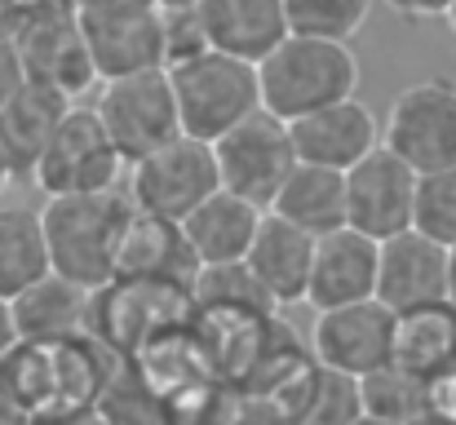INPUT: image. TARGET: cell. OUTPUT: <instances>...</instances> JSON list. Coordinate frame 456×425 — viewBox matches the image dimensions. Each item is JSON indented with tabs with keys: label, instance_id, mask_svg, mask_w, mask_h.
<instances>
[{
	"label": "cell",
	"instance_id": "obj_18",
	"mask_svg": "<svg viewBox=\"0 0 456 425\" xmlns=\"http://www.w3.org/2000/svg\"><path fill=\"white\" fill-rule=\"evenodd\" d=\"M195 271H200V262H195V253L186 244L182 222H168V217H155V213L134 208V217L125 226L116 280H151V283L191 288Z\"/></svg>",
	"mask_w": 456,
	"mask_h": 425
},
{
	"label": "cell",
	"instance_id": "obj_7",
	"mask_svg": "<svg viewBox=\"0 0 456 425\" xmlns=\"http://www.w3.org/2000/svg\"><path fill=\"white\" fill-rule=\"evenodd\" d=\"M217 186H222V177H217L213 142L186 138V134L129 164L134 208L168 217V222H186Z\"/></svg>",
	"mask_w": 456,
	"mask_h": 425
},
{
	"label": "cell",
	"instance_id": "obj_15",
	"mask_svg": "<svg viewBox=\"0 0 456 425\" xmlns=\"http://www.w3.org/2000/svg\"><path fill=\"white\" fill-rule=\"evenodd\" d=\"M289 129H293L297 159L323 164V168H341V173H350L363 155H372L381 146V125L359 98L319 107V111H310L302 120H293Z\"/></svg>",
	"mask_w": 456,
	"mask_h": 425
},
{
	"label": "cell",
	"instance_id": "obj_31",
	"mask_svg": "<svg viewBox=\"0 0 456 425\" xmlns=\"http://www.w3.org/2000/svg\"><path fill=\"white\" fill-rule=\"evenodd\" d=\"M399 18H412V22H430V18H448L452 0H386Z\"/></svg>",
	"mask_w": 456,
	"mask_h": 425
},
{
	"label": "cell",
	"instance_id": "obj_26",
	"mask_svg": "<svg viewBox=\"0 0 456 425\" xmlns=\"http://www.w3.org/2000/svg\"><path fill=\"white\" fill-rule=\"evenodd\" d=\"M359 395H363V413L381 417V421L408 425L412 417H421L426 408L439 404V390L430 381H421L417 372L399 368L395 359L368 377H359Z\"/></svg>",
	"mask_w": 456,
	"mask_h": 425
},
{
	"label": "cell",
	"instance_id": "obj_1",
	"mask_svg": "<svg viewBox=\"0 0 456 425\" xmlns=\"http://www.w3.org/2000/svg\"><path fill=\"white\" fill-rule=\"evenodd\" d=\"M129 217H134V200L120 191L45 200L40 226H45L53 275L80 283L89 292L107 288L120 271V244H125Z\"/></svg>",
	"mask_w": 456,
	"mask_h": 425
},
{
	"label": "cell",
	"instance_id": "obj_30",
	"mask_svg": "<svg viewBox=\"0 0 456 425\" xmlns=\"http://www.w3.org/2000/svg\"><path fill=\"white\" fill-rule=\"evenodd\" d=\"M27 85V62L13 36H0V107Z\"/></svg>",
	"mask_w": 456,
	"mask_h": 425
},
{
	"label": "cell",
	"instance_id": "obj_25",
	"mask_svg": "<svg viewBox=\"0 0 456 425\" xmlns=\"http://www.w3.org/2000/svg\"><path fill=\"white\" fill-rule=\"evenodd\" d=\"M45 275H53V262H49L40 213L4 208L0 213V297L13 301L18 292H27Z\"/></svg>",
	"mask_w": 456,
	"mask_h": 425
},
{
	"label": "cell",
	"instance_id": "obj_17",
	"mask_svg": "<svg viewBox=\"0 0 456 425\" xmlns=\"http://www.w3.org/2000/svg\"><path fill=\"white\" fill-rule=\"evenodd\" d=\"M262 217H266L262 204H253V200H244V195H235L226 186H217L182 222V231H186V244H191V253H195L200 266H235V262L248 257Z\"/></svg>",
	"mask_w": 456,
	"mask_h": 425
},
{
	"label": "cell",
	"instance_id": "obj_13",
	"mask_svg": "<svg viewBox=\"0 0 456 425\" xmlns=\"http://www.w3.org/2000/svg\"><path fill=\"white\" fill-rule=\"evenodd\" d=\"M448 266H452V249H444L439 240H430L412 226L381 244L377 301H386L395 315L448 301Z\"/></svg>",
	"mask_w": 456,
	"mask_h": 425
},
{
	"label": "cell",
	"instance_id": "obj_35",
	"mask_svg": "<svg viewBox=\"0 0 456 425\" xmlns=\"http://www.w3.org/2000/svg\"><path fill=\"white\" fill-rule=\"evenodd\" d=\"M439 404H444V408H448V413L456 417V377L448 381V386H444V390H439Z\"/></svg>",
	"mask_w": 456,
	"mask_h": 425
},
{
	"label": "cell",
	"instance_id": "obj_29",
	"mask_svg": "<svg viewBox=\"0 0 456 425\" xmlns=\"http://www.w3.org/2000/svg\"><path fill=\"white\" fill-rule=\"evenodd\" d=\"M231 425H293V417L271 395H240V408H235Z\"/></svg>",
	"mask_w": 456,
	"mask_h": 425
},
{
	"label": "cell",
	"instance_id": "obj_9",
	"mask_svg": "<svg viewBox=\"0 0 456 425\" xmlns=\"http://www.w3.org/2000/svg\"><path fill=\"white\" fill-rule=\"evenodd\" d=\"M13 40L22 49L31 80H45V85L62 89L67 98H80L94 89L98 67H94V53L76 22V0H27Z\"/></svg>",
	"mask_w": 456,
	"mask_h": 425
},
{
	"label": "cell",
	"instance_id": "obj_19",
	"mask_svg": "<svg viewBox=\"0 0 456 425\" xmlns=\"http://www.w3.org/2000/svg\"><path fill=\"white\" fill-rule=\"evenodd\" d=\"M208 49L235 53L244 62H262L284 36V0H200L195 4Z\"/></svg>",
	"mask_w": 456,
	"mask_h": 425
},
{
	"label": "cell",
	"instance_id": "obj_3",
	"mask_svg": "<svg viewBox=\"0 0 456 425\" xmlns=\"http://www.w3.org/2000/svg\"><path fill=\"white\" fill-rule=\"evenodd\" d=\"M164 71H168L186 138L217 142L226 129H235L240 120L262 111L257 62H244L235 53H222V49H200V53L168 62Z\"/></svg>",
	"mask_w": 456,
	"mask_h": 425
},
{
	"label": "cell",
	"instance_id": "obj_4",
	"mask_svg": "<svg viewBox=\"0 0 456 425\" xmlns=\"http://www.w3.org/2000/svg\"><path fill=\"white\" fill-rule=\"evenodd\" d=\"M129 159L102 129L94 107H71L58 134L49 138L45 155L31 168V186L53 195H94V191H120V173Z\"/></svg>",
	"mask_w": 456,
	"mask_h": 425
},
{
	"label": "cell",
	"instance_id": "obj_10",
	"mask_svg": "<svg viewBox=\"0 0 456 425\" xmlns=\"http://www.w3.org/2000/svg\"><path fill=\"white\" fill-rule=\"evenodd\" d=\"M217 155V177L226 191L271 208V200L280 195L284 177L297 164V146H293V129L289 120L271 116L266 107L253 111L248 120H240L235 129H226L213 142Z\"/></svg>",
	"mask_w": 456,
	"mask_h": 425
},
{
	"label": "cell",
	"instance_id": "obj_8",
	"mask_svg": "<svg viewBox=\"0 0 456 425\" xmlns=\"http://www.w3.org/2000/svg\"><path fill=\"white\" fill-rule=\"evenodd\" d=\"M381 146H390L403 164L417 173H439L456 168V85L435 76L417 80L395 94L386 125H381Z\"/></svg>",
	"mask_w": 456,
	"mask_h": 425
},
{
	"label": "cell",
	"instance_id": "obj_27",
	"mask_svg": "<svg viewBox=\"0 0 456 425\" xmlns=\"http://www.w3.org/2000/svg\"><path fill=\"white\" fill-rule=\"evenodd\" d=\"M372 0H284V18L293 36H323L350 40L368 22Z\"/></svg>",
	"mask_w": 456,
	"mask_h": 425
},
{
	"label": "cell",
	"instance_id": "obj_34",
	"mask_svg": "<svg viewBox=\"0 0 456 425\" xmlns=\"http://www.w3.org/2000/svg\"><path fill=\"white\" fill-rule=\"evenodd\" d=\"M408 425H456V417L444 408V404H435V408H426L421 417H412Z\"/></svg>",
	"mask_w": 456,
	"mask_h": 425
},
{
	"label": "cell",
	"instance_id": "obj_28",
	"mask_svg": "<svg viewBox=\"0 0 456 425\" xmlns=\"http://www.w3.org/2000/svg\"><path fill=\"white\" fill-rule=\"evenodd\" d=\"M412 226H417L421 235L439 240L444 249H456V168L421 173Z\"/></svg>",
	"mask_w": 456,
	"mask_h": 425
},
{
	"label": "cell",
	"instance_id": "obj_24",
	"mask_svg": "<svg viewBox=\"0 0 456 425\" xmlns=\"http://www.w3.org/2000/svg\"><path fill=\"white\" fill-rule=\"evenodd\" d=\"M275 399L289 408L293 425H350L354 417H363L359 377L323 368L319 359H310Z\"/></svg>",
	"mask_w": 456,
	"mask_h": 425
},
{
	"label": "cell",
	"instance_id": "obj_39",
	"mask_svg": "<svg viewBox=\"0 0 456 425\" xmlns=\"http://www.w3.org/2000/svg\"><path fill=\"white\" fill-rule=\"evenodd\" d=\"M164 9H191V4H200V0H159Z\"/></svg>",
	"mask_w": 456,
	"mask_h": 425
},
{
	"label": "cell",
	"instance_id": "obj_2",
	"mask_svg": "<svg viewBox=\"0 0 456 425\" xmlns=\"http://www.w3.org/2000/svg\"><path fill=\"white\" fill-rule=\"evenodd\" d=\"M262 107L280 120H302L319 107L359 98V58L350 40H323V36H284L262 62Z\"/></svg>",
	"mask_w": 456,
	"mask_h": 425
},
{
	"label": "cell",
	"instance_id": "obj_37",
	"mask_svg": "<svg viewBox=\"0 0 456 425\" xmlns=\"http://www.w3.org/2000/svg\"><path fill=\"white\" fill-rule=\"evenodd\" d=\"M448 301H456V249H452V266H448Z\"/></svg>",
	"mask_w": 456,
	"mask_h": 425
},
{
	"label": "cell",
	"instance_id": "obj_12",
	"mask_svg": "<svg viewBox=\"0 0 456 425\" xmlns=\"http://www.w3.org/2000/svg\"><path fill=\"white\" fill-rule=\"evenodd\" d=\"M395 332H399V315L368 297L354 306H332V310H314V328H310V355L323 368L350 372V377H368L377 368H386L395 359Z\"/></svg>",
	"mask_w": 456,
	"mask_h": 425
},
{
	"label": "cell",
	"instance_id": "obj_20",
	"mask_svg": "<svg viewBox=\"0 0 456 425\" xmlns=\"http://www.w3.org/2000/svg\"><path fill=\"white\" fill-rule=\"evenodd\" d=\"M71 107H76V98H67L62 89H53L45 80H31V76L0 107V146H4V155H9V164H13L18 177L31 182L36 159L45 155V146L58 134V125L67 120Z\"/></svg>",
	"mask_w": 456,
	"mask_h": 425
},
{
	"label": "cell",
	"instance_id": "obj_14",
	"mask_svg": "<svg viewBox=\"0 0 456 425\" xmlns=\"http://www.w3.org/2000/svg\"><path fill=\"white\" fill-rule=\"evenodd\" d=\"M377 262H381V244L354 226L319 235L305 301L314 310H332V306H354L377 297Z\"/></svg>",
	"mask_w": 456,
	"mask_h": 425
},
{
	"label": "cell",
	"instance_id": "obj_36",
	"mask_svg": "<svg viewBox=\"0 0 456 425\" xmlns=\"http://www.w3.org/2000/svg\"><path fill=\"white\" fill-rule=\"evenodd\" d=\"M13 177H18V173H13V164H9V155H4V146H0V191H4V186H9Z\"/></svg>",
	"mask_w": 456,
	"mask_h": 425
},
{
	"label": "cell",
	"instance_id": "obj_11",
	"mask_svg": "<svg viewBox=\"0 0 456 425\" xmlns=\"http://www.w3.org/2000/svg\"><path fill=\"white\" fill-rule=\"evenodd\" d=\"M417 182L421 173L412 164H403L390 146H377L346 173V226L363 231L377 244L412 231Z\"/></svg>",
	"mask_w": 456,
	"mask_h": 425
},
{
	"label": "cell",
	"instance_id": "obj_38",
	"mask_svg": "<svg viewBox=\"0 0 456 425\" xmlns=\"http://www.w3.org/2000/svg\"><path fill=\"white\" fill-rule=\"evenodd\" d=\"M350 425H395V421H381V417H372V413H363V417H354Z\"/></svg>",
	"mask_w": 456,
	"mask_h": 425
},
{
	"label": "cell",
	"instance_id": "obj_6",
	"mask_svg": "<svg viewBox=\"0 0 456 425\" xmlns=\"http://www.w3.org/2000/svg\"><path fill=\"white\" fill-rule=\"evenodd\" d=\"M94 111H98L102 129L111 134V142L120 146V155L129 164L159 151L164 142L182 138V116H177V98H173L164 67L102 80Z\"/></svg>",
	"mask_w": 456,
	"mask_h": 425
},
{
	"label": "cell",
	"instance_id": "obj_16",
	"mask_svg": "<svg viewBox=\"0 0 456 425\" xmlns=\"http://www.w3.org/2000/svg\"><path fill=\"white\" fill-rule=\"evenodd\" d=\"M244 266L253 271L257 288L266 292V301L275 310L297 306L310 292V266H314V235H305L302 226L266 213L257 226V240L244 257Z\"/></svg>",
	"mask_w": 456,
	"mask_h": 425
},
{
	"label": "cell",
	"instance_id": "obj_40",
	"mask_svg": "<svg viewBox=\"0 0 456 425\" xmlns=\"http://www.w3.org/2000/svg\"><path fill=\"white\" fill-rule=\"evenodd\" d=\"M448 27H452V36H456V0H452V9H448Z\"/></svg>",
	"mask_w": 456,
	"mask_h": 425
},
{
	"label": "cell",
	"instance_id": "obj_5",
	"mask_svg": "<svg viewBox=\"0 0 456 425\" xmlns=\"http://www.w3.org/2000/svg\"><path fill=\"white\" fill-rule=\"evenodd\" d=\"M76 22L102 80L168 62L159 0H76Z\"/></svg>",
	"mask_w": 456,
	"mask_h": 425
},
{
	"label": "cell",
	"instance_id": "obj_21",
	"mask_svg": "<svg viewBox=\"0 0 456 425\" xmlns=\"http://www.w3.org/2000/svg\"><path fill=\"white\" fill-rule=\"evenodd\" d=\"M395 364L444 390L456 377V301H435L399 315Z\"/></svg>",
	"mask_w": 456,
	"mask_h": 425
},
{
	"label": "cell",
	"instance_id": "obj_23",
	"mask_svg": "<svg viewBox=\"0 0 456 425\" xmlns=\"http://www.w3.org/2000/svg\"><path fill=\"white\" fill-rule=\"evenodd\" d=\"M266 213L302 226L305 235H314V240L328 235V231H341L346 226V173L297 159Z\"/></svg>",
	"mask_w": 456,
	"mask_h": 425
},
{
	"label": "cell",
	"instance_id": "obj_32",
	"mask_svg": "<svg viewBox=\"0 0 456 425\" xmlns=\"http://www.w3.org/2000/svg\"><path fill=\"white\" fill-rule=\"evenodd\" d=\"M31 425H107V421L89 408V413H40V417H31Z\"/></svg>",
	"mask_w": 456,
	"mask_h": 425
},
{
	"label": "cell",
	"instance_id": "obj_33",
	"mask_svg": "<svg viewBox=\"0 0 456 425\" xmlns=\"http://www.w3.org/2000/svg\"><path fill=\"white\" fill-rule=\"evenodd\" d=\"M18 341H22V337H18V319H13V306H9V301L0 297V359H4V355H9V350H13Z\"/></svg>",
	"mask_w": 456,
	"mask_h": 425
},
{
	"label": "cell",
	"instance_id": "obj_22",
	"mask_svg": "<svg viewBox=\"0 0 456 425\" xmlns=\"http://www.w3.org/2000/svg\"><path fill=\"white\" fill-rule=\"evenodd\" d=\"M13 319H18V337L22 341H67L89 332V315H94V292L80 283L62 280V275H45L31 283L27 292H18L13 301Z\"/></svg>",
	"mask_w": 456,
	"mask_h": 425
}]
</instances>
